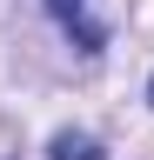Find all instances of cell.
Masks as SVG:
<instances>
[{
    "mask_svg": "<svg viewBox=\"0 0 154 160\" xmlns=\"http://www.w3.org/2000/svg\"><path fill=\"white\" fill-rule=\"evenodd\" d=\"M47 7H54V20L74 33V47H81V53H101V20L87 13V0H47Z\"/></svg>",
    "mask_w": 154,
    "mask_h": 160,
    "instance_id": "6da1fadb",
    "label": "cell"
},
{
    "mask_svg": "<svg viewBox=\"0 0 154 160\" xmlns=\"http://www.w3.org/2000/svg\"><path fill=\"white\" fill-rule=\"evenodd\" d=\"M47 153H54V160H107L94 133H54V140H47Z\"/></svg>",
    "mask_w": 154,
    "mask_h": 160,
    "instance_id": "7a4b0ae2",
    "label": "cell"
},
{
    "mask_svg": "<svg viewBox=\"0 0 154 160\" xmlns=\"http://www.w3.org/2000/svg\"><path fill=\"white\" fill-rule=\"evenodd\" d=\"M147 100H154V80H147Z\"/></svg>",
    "mask_w": 154,
    "mask_h": 160,
    "instance_id": "3957f363",
    "label": "cell"
}]
</instances>
